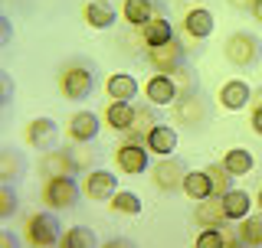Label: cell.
<instances>
[{"mask_svg": "<svg viewBox=\"0 0 262 248\" xmlns=\"http://www.w3.org/2000/svg\"><path fill=\"white\" fill-rule=\"evenodd\" d=\"M82 193V186L76 183L72 177H49L43 183V203L49 206V209H72Z\"/></svg>", "mask_w": 262, "mask_h": 248, "instance_id": "1", "label": "cell"}, {"mask_svg": "<svg viewBox=\"0 0 262 248\" xmlns=\"http://www.w3.org/2000/svg\"><path fill=\"white\" fill-rule=\"evenodd\" d=\"M27 242L33 248H53L59 242V219L53 212H33L27 219Z\"/></svg>", "mask_w": 262, "mask_h": 248, "instance_id": "2", "label": "cell"}, {"mask_svg": "<svg viewBox=\"0 0 262 248\" xmlns=\"http://www.w3.org/2000/svg\"><path fill=\"white\" fill-rule=\"evenodd\" d=\"M59 92L69 102L89 98V92H92V72H89V65H66L59 72Z\"/></svg>", "mask_w": 262, "mask_h": 248, "instance_id": "3", "label": "cell"}, {"mask_svg": "<svg viewBox=\"0 0 262 248\" xmlns=\"http://www.w3.org/2000/svg\"><path fill=\"white\" fill-rule=\"evenodd\" d=\"M115 193H118V177L112 170H89L82 180V196L95 203H108Z\"/></svg>", "mask_w": 262, "mask_h": 248, "instance_id": "4", "label": "cell"}, {"mask_svg": "<svg viewBox=\"0 0 262 248\" xmlns=\"http://www.w3.org/2000/svg\"><path fill=\"white\" fill-rule=\"evenodd\" d=\"M223 56L233 65H252V62L259 59L256 36H249V33H233V36L226 39V46H223Z\"/></svg>", "mask_w": 262, "mask_h": 248, "instance_id": "5", "label": "cell"}, {"mask_svg": "<svg viewBox=\"0 0 262 248\" xmlns=\"http://www.w3.org/2000/svg\"><path fill=\"white\" fill-rule=\"evenodd\" d=\"M147 59H151V65L161 76H170V72H180V65H184V46H177L174 39H170V43H164V46L147 49Z\"/></svg>", "mask_w": 262, "mask_h": 248, "instance_id": "6", "label": "cell"}, {"mask_svg": "<svg viewBox=\"0 0 262 248\" xmlns=\"http://www.w3.org/2000/svg\"><path fill=\"white\" fill-rule=\"evenodd\" d=\"M147 154H151V151H147V147H141V144H135V140L121 144L118 154H115V160H118V170L131 173V177L144 173V170H147Z\"/></svg>", "mask_w": 262, "mask_h": 248, "instance_id": "7", "label": "cell"}, {"mask_svg": "<svg viewBox=\"0 0 262 248\" xmlns=\"http://www.w3.org/2000/svg\"><path fill=\"white\" fill-rule=\"evenodd\" d=\"M184 167H180L177 160H170V157H164V160L154 167V186L164 189V193H170V189H184Z\"/></svg>", "mask_w": 262, "mask_h": 248, "instance_id": "8", "label": "cell"}, {"mask_svg": "<svg viewBox=\"0 0 262 248\" xmlns=\"http://www.w3.org/2000/svg\"><path fill=\"white\" fill-rule=\"evenodd\" d=\"M27 144L36 151H49L56 144V121L53 118H33L27 124Z\"/></svg>", "mask_w": 262, "mask_h": 248, "instance_id": "9", "label": "cell"}, {"mask_svg": "<svg viewBox=\"0 0 262 248\" xmlns=\"http://www.w3.org/2000/svg\"><path fill=\"white\" fill-rule=\"evenodd\" d=\"M249 102H252V88L246 85L243 79H229L226 85L220 88V105H223L226 111H239Z\"/></svg>", "mask_w": 262, "mask_h": 248, "instance_id": "10", "label": "cell"}, {"mask_svg": "<svg viewBox=\"0 0 262 248\" xmlns=\"http://www.w3.org/2000/svg\"><path fill=\"white\" fill-rule=\"evenodd\" d=\"M144 95H147V102H151V105H158V108H161V105H170L177 98V85H174V79H170V76H161V72H158V76H151V79L144 82Z\"/></svg>", "mask_w": 262, "mask_h": 248, "instance_id": "11", "label": "cell"}, {"mask_svg": "<svg viewBox=\"0 0 262 248\" xmlns=\"http://www.w3.org/2000/svg\"><path fill=\"white\" fill-rule=\"evenodd\" d=\"M213 13L207 10V7H193V10H187L184 13V33L190 39H207L210 33H213Z\"/></svg>", "mask_w": 262, "mask_h": 248, "instance_id": "12", "label": "cell"}, {"mask_svg": "<svg viewBox=\"0 0 262 248\" xmlns=\"http://www.w3.org/2000/svg\"><path fill=\"white\" fill-rule=\"evenodd\" d=\"M144 147L151 154H158V157H170L177 151V131L167 128V124H158V128L144 137Z\"/></svg>", "mask_w": 262, "mask_h": 248, "instance_id": "13", "label": "cell"}, {"mask_svg": "<svg viewBox=\"0 0 262 248\" xmlns=\"http://www.w3.org/2000/svg\"><path fill=\"white\" fill-rule=\"evenodd\" d=\"M72 157L69 151H43V160H39V173L49 177H72Z\"/></svg>", "mask_w": 262, "mask_h": 248, "instance_id": "14", "label": "cell"}, {"mask_svg": "<svg viewBox=\"0 0 262 248\" xmlns=\"http://www.w3.org/2000/svg\"><path fill=\"white\" fill-rule=\"evenodd\" d=\"M98 134V114L92 111H79L69 118V137L76 140V144H85V140H92Z\"/></svg>", "mask_w": 262, "mask_h": 248, "instance_id": "15", "label": "cell"}, {"mask_svg": "<svg viewBox=\"0 0 262 248\" xmlns=\"http://www.w3.org/2000/svg\"><path fill=\"white\" fill-rule=\"evenodd\" d=\"M220 203H223V212H226V219H246L249 216V209H252V200H249V193L246 189H229V193L220 196Z\"/></svg>", "mask_w": 262, "mask_h": 248, "instance_id": "16", "label": "cell"}, {"mask_svg": "<svg viewBox=\"0 0 262 248\" xmlns=\"http://www.w3.org/2000/svg\"><path fill=\"white\" fill-rule=\"evenodd\" d=\"M82 20L92 30H108L115 23V10H112L108 0H92V4H85V10H82Z\"/></svg>", "mask_w": 262, "mask_h": 248, "instance_id": "17", "label": "cell"}, {"mask_svg": "<svg viewBox=\"0 0 262 248\" xmlns=\"http://www.w3.org/2000/svg\"><path fill=\"white\" fill-rule=\"evenodd\" d=\"M141 39L147 43V49H154V46L170 43V39H174V30H170V23L164 20V16H151L141 27Z\"/></svg>", "mask_w": 262, "mask_h": 248, "instance_id": "18", "label": "cell"}, {"mask_svg": "<svg viewBox=\"0 0 262 248\" xmlns=\"http://www.w3.org/2000/svg\"><path fill=\"white\" fill-rule=\"evenodd\" d=\"M184 193L190 196L193 203H200V200H210V196H213L210 173H207V170H187V177H184Z\"/></svg>", "mask_w": 262, "mask_h": 248, "instance_id": "19", "label": "cell"}, {"mask_svg": "<svg viewBox=\"0 0 262 248\" xmlns=\"http://www.w3.org/2000/svg\"><path fill=\"white\" fill-rule=\"evenodd\" d=\"M193 219L200 222L203 229H220V226L226 222L223 203H220V200H213V196H210V200H200V203H196V212H193Z\"/></svg>", "mask_w": 262, "mask_h": 248, "instance_id": "20", "label": "cell"}, {"mask_svg": "<svg viewBox=\"0 0 262 248\" xmlns=\"http://www.w3.org/2000/svg\"><path fill=\"white\" fill-rule=\"evenodd\" d=\"M105 88H108L112 102H131V98L138 95V82H135V76H128V72H115V76H108Z\"/></svg>", "mask_w": 262, "mask_h": 248, "instance_id": "21", "label": "cell"}, {"mask_svg": "<svg viewBox=\"0 0 262 248\" xmlns=\"http://www.w3.org/2000/svg\"><path fill=\"white\" fill-rule=\"evenodd\" d=\"M105 121L115 131H131V124H135V105L131 102H112L105 108Z\"/></svg>", "mask_w": 262, "mask_h": 248, "instance_id": "22", "label": "cell"}, {"mask_svg": "<svg viewBox=\"0 0 262 248\" xmlns=\"http://www.w3.org/2000/svg\"><path fill=\"white\" fill-rule=\"evenodd\" d=\"M108 209L115 216H138V212H141V196L131 193V189H118L108 200Z\"/></svg>", "mask_w": 262, "mask_h": 248, "instance_id": "23", "label": "cell"}, {"mask_svg": "<svg viewBox=\"0 0 262 248\" xmlns=\"http://www.w3.org/2000/svg\"><path fill=\"white\" fill-rule=\"evenodd\" d=\"M223 167L233 173V177H246V173L256 167V160H252V154L246 151V147H233V151H226V157H223Z\"/></svg>", "mask_w": 262, "mask_h": 248, "instance_id": "24", "label": "cell"}, {"mask_svg": "<svg viewBox=\"0 0 262 248\" xmlns=\"http://www.w3.org/2000/svg\"><path fill=\"white\" fill-rule=\"evenodd\" d=\"M121 13H125V20L131 27H144L154 16V4L151 0H125V4H121Z\"/></svg>", "mask_w": 262, "mask_h": 248, "instance_id": "25", "label": "cell"}, {"mask_svg": "<svg viewBox=\"0 0 262 248\" xmlns=\"http://www.w3.org/2000/svg\"><path fill=\"white\" fill-rule=\"evenodd\" d=\"M239 242H246L249 248L262 245V216H246L239 222Z\"/></svg>", "mask_w": 262, "mask_h": 248, "instance_id": "26", "label": "cell"}, {"mask_svg": "<svg viewBox=\"0 0 262 248\" xmlns=\"http://www.w3.org/2000/svg\"><path fill=\"white\" fill-rule=\"evenodd\" d=\"M20 170H23L20 154L10 151V147H4V151H0V180H4V183H10V180L20 177Z\"/></svg>", "mask_w": 262, "mask_h": 248, "instance_id": "27", "label": "cell"}, {"mask_svg": "<svg viewBox=\"0 0 262 248\" xmlns=\"http://www.w3.org/2000/svg\"><path fill=\"white\" fill-rule=\"evenodd\" d=\"M62 248H95V235H92V229H85V226H72L69 232L62 235Z\"/></svg>", "mask_w": 262, "mask_h": 248, "instance_id": "28", "label": "cell"}, {"mask_svg": "<svg viewBox=\"0 0 262 248\" xmlns=\"http://www.w3.org/2000/svg\"><path fill=\"white\" fill-rule=\"evenodd\" d=\"M210 183H213V193H229V189H233V183H229V177H233V173H229L223 163H210Z\"/></svg>", "mask_w": 262, "mask_h": 248, "instance_id": "29", "label": "cell"}, {"mask_svg": "<svg viewBox=\"0 0 262 248\" xmlns=\"http://www.w3.org/2000/svg\"><path fill=\"white\" fill-rule=\"evenodd\" d=\"M200 118H203V108H200V102H196V98H184V105H177V121L196 124Z\"/></svg>", "mask_w": 262, "mask_h": 248, "instance_id": "30", "label": "cell"}, {"mask_svg": "<svg viewBox=\"0 0 262 248\" xmlns=\"http://www.w3.org/2000/svg\"><path fill=\"white\" fill-rule=\"evenodd\" d=\"M154 128H158V121H154L151 108H141V111L135 108V124H131V131H135V134H141V137H147Z\"/></svg>", "mask_w": 262, "mask_h": 248, "instance_id": "31", "label": "cell"}, {"mask_svg": "<svg viewBox=\"0 0 262 248\" xmlns=\"http://www.w3.org/2000/svg\"><path fill=\"white\" fill-rule=\"evenodd\" d=\"M193 248H226V238H223L220 229H203V232L196 235Z\"/></svg>", "mask_w": 262, "mask_h": 248, "instance_id": "32", "label": "cell"}, {"mask_svg": "<svg viewBox=\"0 0 262 248\" xmlns=\"http://www.w3.org/2000/svg\"><path fill=\"white\" fill-rule=\"evenodd\" d=\"M16 212V193L10 189V183L0 186V219H10Z\"/></svg>", "mask_w": 262, "mask_h": 248, "instance_id": "33", "label": "cell"}, {"mask_svg": "<svg viewBox=\"0 0 262 248\" xmlns=\"http://www.w3.org/2000/svg\"><path fill=\"white\" fill-rule=\"evenodd\" d=\"M69 157H72V167H76V170H89V167H92V151H69Z\"/></svg>", "mask_w": 262, "mask_h": 248, "instance_id": "34", "label": "cell"}, {"mask_svg": "<svg viewBox=\"0 0 262 248\" xmlns=\"http://www.w3.org/2000/svg\"><path fill=\"white\" fill-rule=\"evenodd\" d=\"M249 124H252V131L262 137V108H252V121Z\"/></svg>", "mask_w": 262, "mask_h": 248, "instance_id": "35", "label": "cell"}, {"mask_svg": "<svg viewBox=\"0 0 262 248\" xmlns=\"http://www.w3.org/2000/svg\"><path fill=\"white\" fill-rule=\"evenodd\" d=\"M0 82H4V102H10V95H13V82H10V76H0Z\"/></svg>", "mask_w": 262, "mask_h": 248, "instance_id": "36", "label": "cell"}, {"mask_svg": "<svg viewBox=\"0 0 262 248\" xmlns=\"http://www.w3.org/2000/svg\"><path fill=\"white\" fill-rule=\"evenodd\" d=\"M0 248H16V238L10 232H0Z\"/></svg>", "mask_w": 262, "mask_h": 248, "instance_id": "37", "label": "cell"}, {"mask_svg": "<svg viewBox=\"0 0 262 248\" xmlns=\"http://www.w3.org/2000/svg\"><path fill=\"white\" fill-rule=\"evenodd\" d=\"M229 7H236V10H252V0H226Z\"/></svg>", "mask_w": 262, "mask_h": 248, "instance_id": "38", "label": "cell"}, {"mask_svg": "<svg viewBox=\"0 0 262 248\" xmlns=\"http://www.w3.org/2000/svg\"><path fill=\"white\" fill-rule=\"evenodd\" d=\"M252 16L262 23V0H252Z\"/></svg>", "mask_w": 262, "mask_h": 248, "instance_id": "39", "label": "cell"}, {"mask_svg": "<svg viewBox=\"0 0 262 248\" xmlns=\"http://www.w3.org/2000/svg\"><path fill=\"white\" fill-rule=\"evenodd\" d=\"M252 102H256V108H262V88H256V92H252Z\"/></svg>", "mask_w": 262, "mask_h": 248, "instance_id": "40", "label": "cell"}, {"mask_svg": "<svg viewBox=\"0 0 262 248\" xmlns=\"http://www.w3.org/2000/svg\"><path fill=\"white\" fill-rule=\"evenodd\" d=\"M226 248H249V245H246V242H236V238H233V242H226Z\"/></svg>", "mask_w": 262, "mask_h": 248, "instance_id": "41", "label": "cell"}, {"mask_svg": "<svg viewBox=\"0 0 262 248\" xmlns=\"http://www.w3.org/2000/svg\"><path fill=\"white\" fill-rule=\"evenodd\" d=\"M259 209H262V189H259Z\"/></svg>", "mask_w": 262, "mask_h": 248, "instance_id": "42", "label": "cell"}]
</instances>
